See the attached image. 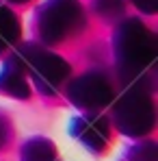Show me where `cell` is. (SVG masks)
I'll return each instance as SVG.
<instances>
[{
	"mask_svg": "<svg viewBox=\"0 0 158 161\" xmlns=\"http://www.w3.org/2000/svg\"><path fill=\"white\" fill-rule=\"evenodd\" d=\"M119 124L126 133H145L152 124V113L141 109V100H126L117 109Z\"/></svg>",
	"mask_w": 158,
	"mask_h": 161,
	"instance_id": "cell-1",
	"label": "cell"
}]
</instances>
